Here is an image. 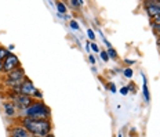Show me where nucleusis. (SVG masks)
Instances as JSON below:
<instances>
[{
  "mask_svg": "<svg viewBox=\"0 0 160 137\" xmlns=\"http://www.w3.org/2000/svg\"><path fill=\"white\" fill-rule=\"evenodd\" d=\"M4 111L7 113V116H14L15 115V105L11 104V103H7V104H4Z\"/></svg>",
  "mask_w": 160,
  "mask_h": 137,
  "instance_id": "nucleus-10",
  "label": "nucleus"
},
{
  "mask_svg": "<svg viewBox=\"0 0 160 137\" xmlns=\"http://www.w3.org/2000/svg\"><path fill=\"white\" fill-rule=\"evenodd\" d=\"M120 93H122L123 96H126L128 93V87H122V89H120Z\"/></svg>",
  "mask_w": 160,
  "mask_h": 137,
  "instance_id": "nucleus-20",
  "label": "nucleus"
},
{
  "mask_svg": "<svg viewBox=\"0 0 160 137\" xmlns=\"http://www.w3.org/2000/svg\"><path fill=\"white\" fill-rule=\"evenodd\" d=\"M87 36L90 39H91V40H94L95 39V33H94V31H92V29H87Z\"/></svg>",
  "mask_w": 160,
  "mask_h": 137,
  "instance_id": "nucleus-17",
  "label": "nucleus"
},
{
  "mask_svg": "<svg viewBox=\"0 0 160 137\" xmlns=\"http://www.w3.org/2000/svg\"><path fill=\"white\" fill-rule=\"evenodd\" d=\"M46 137H54V136H52V134H48V136H46Z\"/></svg>",
  "mask_w": 160,
  "mask_h": 137,
  "instance_id": "nucleus-25",
  "label": "nucleus"
},
{
  "mask_svg": "<svg viewBox=\"0 0 160 137\" xmlns=\"http://www.w3.org/2000/svg\"><path fill=\"white\" fill-rule=\"evenodd\" d=\"M69 4H72L73 7H80V6H83V2L82 0H71Z\"/></svg>",
  "mask_w": 160,
  "mask_h": 137,
  "instance_id": "nucleus-14",
  "label": "nucleus"
},
{
  "mask_svg": "<svg viewBox=\"0 0 160 137\" xmlns=\"http://www.w3.org/2000/svg\"><path fill=\"white\" fill-rule=\"evenodd\" d=\"M109 90H111L112 93H116V87H115V85H113V83H111V85H109Z\"/></svg>",
  "mask_w": 160,
  "mask_h": 137,
  "instance_id": "nucleus-21",
  "label": "nucleus"
},
{
  "mask_svg": "<svg viewBox=\"0 0 160 137\" xmlns=\"http://www.w3.org/2000/svg\"><path fill=\"white\" fill-rule=\"evenodd\" d=\"M17 90H18L19 94L29 96V97H36V98H39V100L43 98V96H42V93H40V90L36 89L35 86H33V83L29 81L28 78H25L24 81L19 83V86L17 87Z\"/></svg>",
  "mask_w": 160,
  "mask_h": 137,
  "instance_id": "nucleus-3",
  "label": "nucleus"
},
{
  "mask_svg": "<svg viewBox=\"0 0 160 137\" xmlns=\"http://www.w3.org/2000/svg\"><path fill=\"white\" fill-rule=\"evenodd\" d=\"M12 100H14V105L19 107V108H22V109H26L28 107H31L33 103H35V101L32 100V97L19 94V93H18V94H14Z\"/></svg>",
  "mask_w": 160,
  "mask_h": 137,
  "instance_id": "nucleus-5",
  "label": "nucleus"
},
{
  "mask_svg": "<svg viewBox=\"0 0 160 137\" xmlns=\"http://www.w3.org/2000/svg\"><path fill=\"white\" fill-rule=\"evenodd\" d=\"M2 71H3V62L0 61V72H2Z\"/></svg>",
  "mask_w": 160,
  "mask_h": 137,
  "instance_id": "nucleus-24",
  "label": "nucleus"
},
{
  "mask_svg": "<svg viewBox=\"0 0 160 137\" xmlns=\"http://www.w3.org/2000/svg\"><path fill=\"white\" fill-rule=\"evenodd\" d=\"M156 3H158V4H159V6H160V0H159V2H156Z\"/></svg>",
  "mask_w": 160,
  "mask_h": 137,
  "instance_id": "nucleus-26",
  "label": "nucleus"
},
{
  "mask_svg": "<svg viewBox=\"0 0 160 137\" xmlns=\"http://www.w3.org/2000/svg\"><path fill=\"white\" fill-rule=\"evenodd\" d=\"M26 78L25 76V72L24 69L19 66V68L14 69V71H11L10 73H7V79H6V83L10 86H14V87H18L19 83H21L24 79Z\"/></svg>",
  "mask_w": 160,
  "mask_h": 137,
  "instance_id": "nucleus-4",
  "label": "nucleus"
},
{
  "mask_svg": "<svg viewBox=\"0 0 160 137\" xmlns=\"http://www.w3.org/2000/svg\"><path fill=\"white\" fill-rule=\"evenodd\" d=\"M145 8H146V11H148L149 17H152V18H155V19L160 18V6L156 2L145 3Z\"/></svg>",
  "mask_w": 160,
  "mask_h": 137,
  "instance_id": "nucleus-7",
  "label": "nucleus"
},
{
  "mask_svg": "<svg viewBox=\"0 0 160 137\" xmlns=\"http://www.w3.org/2000/svg\"><path fill=\"white\" fill-rule=\"evenodd\" d=\"M10 54H11V53H10V50H7L6 47H2V46H0V61L3 62Z\"/></svg>",
  "mask_w": 160,
  "mask_h": 137,
  "instance_id": "nucleus-11",
  "label": "nucleus"
},
{
  "mask_svg": "<svg viewBox=\"0 0 160 137\" xmlns=\"http://www.w3.org/2000/svg\"><path fill=\"white\" fill-rule=\"evenodd\" d=\"M106 53H108V55H109V58H116L118 57V53H116V50L115 49H112V47H109L108 50H106Z\"/></svg>",
  "mask_w": 160,
  "mask_h": 137,
  "instance_id": "nucleus-13",
  "label": "nucleus"
},
{
  "mask_svg": "<svg viewBox=\"0 0 160 137\" xmlns=\"http://www.w3.org/2000/svg\"><path fill=\"white\" fill-rule=\"evenodd\" d=\"M101 58L104 60L105 62H108V61H109V55H108V53H106V50H104V51H101Z\"/></svg>",
  "mask_w": 160,
  "mask_h": 137,
  "instance_id": "nucleus-15",
  "label": "nucleus"
},
{
  "mask_svg": "<svg viewBox=\"0 0 160 137\" xmlns=\"http://www.w3.org/2000/svg\"><path fill=\"white\" fill-rule=\"evenodd\" d=\"M19 68V61H18V57L14 55V54H10L7 58L3 61V71L10 73L11 71H14V69Z\"/></svg>",
  "mask_w": 160,
  "mask_h": 137,
  "instance_id": "nucleus-6",
  "label": "nucleus"
},
{
  "mask_svg": "<svg viewBox=\"0 0 160 137\" xmlns=\"http://www.w3.org/2000/svg\"><path fill=\"white\" fill-rule=\"evenodd\" d=\"M142 79H144V85H142V90H144V97L146 100V103L151 101V96H149V89H148V82H146L145 75H142Z\"/></svg>",
  "mask_w": 160,
  "mask_h": 137,
  "instance_id": "nucleus-9",
  "label": "nucleus"
},
{
  "mask_svg": "<svg viewBox=\"0 0 160 137\" xmlns=\"http://www.w3.org/2000/svg\"><path fill=\"white\" fill-rule=\"evenodd\" d=\"M91 49H92V51H95V53H97V51H99V47H98V45H95L94 42L91 43Z\"/></svg>",
  "mask_w": 160,
  "mask_h": 137,
  "instance_id": "nucleus-19",
  "label": "nucleus"
},
{
  "mask_svg": "<svg viewBox=\"0 0 160 137\" xmlns=\"http://www.w3.org/2000/svg\"><path fill=\"white\" fill-rule=\"evenodd\" d=\"M10 137H32L24 126H14L10 130Z\"/></svg>",
  "mask_w": 160,
  "mask_h": 137,
  "instance_id": "nucleus-8",
  "label": "nucleus"
},
{
  "mask_svg": "<svg viewBox=\"0 0 160 137\" xmlns=\"http://www.w3.org/2000/svg\"><path fill=\"white\" fill-rule=\"evenodd\" d=\"M69 25H71V28L73 29V31H78V29H79V24L76 21H73V19L69 22Z\"/></svg>",
  "mask_w": 160,
  "mask_h": 137,
  "instance_id": "nucleus-16",
  "label": "nucleus"
},
{
  "mask_svg": "<svg viewBox=\"0 0 160 137\" xmlns=\"http://www.w3.org/2000/svg\"><path fill=\"white\" fill-rule=\"evenodd\" d=\"M22 126L28 130L29 134L35 137H46L51 134V122L48 119H22Z\"/></svg>",
  "mask_w": 160,
  "mask_h": 137,
  "instance_id": "nucleus-1",
  "label": "nucleus"
},
{
  "mask_svg": "<svg viewBox=\"0 0 160 137\" xmlns=\"http://www.w3.org/2000/svg\"><path fill=\"white\" fill-rule=\"evenodd\" d=\"M126 64L132 65V64H135V61H134V60H126Z\"/></svg>",
  "mask_w": 160,
  "mask_h": 137,
  "instance_id": "nucleus-23",
  "label": "nucleus"
},
{
  "mask_svg": "<svg viewBox=\"0 0 160 137\" xmlns=\"http://www.w3.org/2000/svg\"><path fill=\"white\" fill-rule=\"evenodd\" d=\"M57 10H58V13H61V14H65L66 13V7H65V4L64 3H57Z\"/></svg>",
  "mask_w": 160,
  "mask_h": 137,
  "instance_id": "nucleus-12",
  "label": "nucleus"
},
{
  "mask_svg": "<svg viewBox=\"0 0 160 137\" xmlns=\"http://www.w3.org/2000/svg\"><path fill=\"white\" fill-rule=\"evenodd\" d=\"M88 61H90V62H91V64H92V65H94V64H95V58H94V57H92V55H90V57H88Z\"/></svg>",
  "mask_w": 160,
  "mask_h": 137,
  "instance_id": "nucleus-22",
  "label": "nucleus"
},
{
  "mask_svg": "<svg viewBox=\"0 0 160 137\" xmlns=\"http://www.w3.org/2000/svg\"><path fill=\"white\" fill-rule=\"evenodd\" d=\"M124 76H127V78H131V76H132V69L131 68H126L124 69Z\"/></svg>",
  "mask_w": 160,
  "mask_h": 137,
  "instance_id": "nucleus-18",
  "label": "nucleus"
},
{
  "mask_svg": "<svg viewBox=\"0 0 160 137\" xmlns=\"http://www.w3.org/2000/svg\"><path fill=\"white\" fill-rule=\"evenodd\" d=\"M24 115L25 118H29V119H48L50 108L44 103L35 101L31 107L24 109Z\"/></svg>",
  "mask_w": 160,
  "mask_h": 137,
  "instance_id": "nucleus-2",
  "label": "nucleus"
}]
</instances>
